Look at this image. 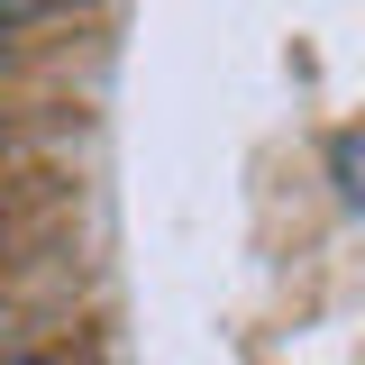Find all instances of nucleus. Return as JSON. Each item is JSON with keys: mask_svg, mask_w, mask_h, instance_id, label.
<instances>
[{"mask_svg": "<svg viewBox=\"0 0 365 365\" xmlns=\"http://www.w3.org/2000/svg\"><path fill=\"white\" fill-rule=\"evenodd\" d=\"M46 9H64V0H0V28L9 19H46Z\"/></svg>", "mask_w": 365, "mask_h": 365, "instance_id": "obj_1", "label": "nucleus"}, {"mask_svg": "<svg viewBox=\"0 0 365 365\" xmlns=\"http://www.w3.org/2000/svg\"><path fill=\"white\" fill-rule=\"evenodd\" d=\"M0 365H46V356H0Z\"/></svg>", "mask_w": 365, "mask_h": 365, "instance_id": "obj_2", "label": "nucleus"}]
</instances>
